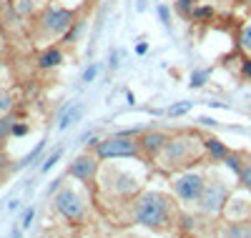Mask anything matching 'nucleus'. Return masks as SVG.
<instances>
[{
    "mask_svg": "<svg viewBox=\"0 0 251 238\" xmlns=\"http://www.w3.org/2000/svg\"><path fill=\"white\" fill-rule=\"evenodd\" d=\"M181 213L183 211L176 206V201L158 190H146L133 198V223L156 233H166L181 223Z\"/></svg>",
    "mask_w": 251,
    "mask_h": 238,
    "instance_id": "nucleus-1",
    "label": "nucleus"
},
{
    "mask_svg": "<svg viewBox=\"0 0 251 238\" xmlns=\"http://www.w3.org/2000/svg\"><path fill=\"white\" fill-rule=\"evenodd\" d=\"M203 150H206V143L196 133H176L156 156V163L163 170H183L188 166H194L196 161H201Z\"/></svg>",
    "mask_w": 251,
    "mask_h": 238,
    "instance_id": "nucleus-2",
    "label": "nucleus"
},
{
    "mask_svg": "<svg viewBox=\"0 0 251 238\" xmlns=\"http://www.w3.org/2000/svg\"><path fill=\"white\" fill-rule=\"evenodd\" d=\"M143 148L141 143L133 138V136H113V138H106L96 145V156L100 161H113V158H141Z\"/></svg>",
    "mask_w": 251,
    "mask_h": 238,
    "instance_id": "nucleus-3",
    "label": "nucleus"
},
{
    "mask_svg": "<svg viewBox=\"0 0 251 238\" xmlns=\"http://www.w3.org/2000/svg\"><path fill=\"white\" fill-rule=\"evenodd\" d=\"M103 186H106V190L116 193V196H138L141 193V178H136L133 173H126V170H118L116 166H108L103 168Z\"/></svg>",
    "mask_w": 251,
    "mask_h": 238,
    "instance_id": "nucleus-4",
    "label": "nucleus"
},
{
    "mask_svg": "<svg viewBox=\"0 0 251 238\" xmlns=\"http://www.w3.org/2000/svg\"><path fill=\"white\" fill-rule=\"evenodd\" d=\"M226 203H228V186L221 178H208L201 198H199V208L206 215H219V213H224Z\"/></svg>",
    "mask_w": 251,
    "mask_h": 238,
    "instance_id": "nucleus-5",
    "label": "nucleus"
},
{
    "mask_svg": "<svg viewBox=\"0 0 251 238\" xmlns=\"http://www.w3.org/2000/svg\"><path fill=\"white\" fill-rule=\"evenodd\" d=\"M38 23H40V30H43L46 35H50V38L66 35L71 30V25H75L73 23V13L68 8H60V5H48Z\"/></svg>",
    "mask_w": 251,
    "mask_h": 238,
    "instance_id": "nucleus-6",
    "label": "nucleus"
},
{
    "mask_svg": "<svg viewBox=\"0 0 251 238\" xmlns=\"http://www.w3.org/2000/svg\"><path fill=\"white\" fill-rule=\"evenodd\" d=\"M203 186H206V178L201 176V173H191L186 170L181 173V176L174 181V196L178 198V203L183 206H191V203H199L201 193H203Z\"/></svg>",
    "mask_w": 251,
    "mask_h": 238,
    "instance_id": "nucleus-7",
    "label": "nucleus"
},
{
    "mask_svg": "<svg viewBox=\"0 0 251 238\" xmlns=\"http://www.w3.org/2000/svg\"><path fill=\"white\" fill-rule=\"evenodd\" d=\"M53 203H55V211L68 223H83V218H86V203L73 188H60L55 193Z\"/></svg>",
    "mask_w": 251,
    "mask_h": 238,
    "instance_id": "nucleus-8",
    "label": "nucleus"
},
{
    "mask_svg": "<svg viewBox=\"0 0 251 238\" xmlns=\"http://www.w3.org/2000/svg\"><path fill=\"white\" fill-rule=\"evenodd\" d=\"M98 156H91V153H83V156H78L73 163H71V168H68V176L71 178H78V181H83V183H93L96 178H98V173H100V166H98Z\"/></svg>",
    "mask_w": 251,
    "mask_h": 238,
    "instance_id": "nucleus-9",
    "label": "nucleus"
},
{
    "mask_svg": "<svg viewBox=\"0 0 251 238\" xmlns=\"http://www.w3.org/2000/svg\"><path fill=\"white\" fill-rule=\"evenodd\" d=\"M169 133H163V131H146V133H141V138H138V143H141V148H143V153H149L151 158H156L161 150H163V145L169 143Z\"/></svg>",
    "mask_w": 251,
    "mask_h": 238,
    "instance_id": "nucleus-10",
    "label": "nucleus"
},
{
    "mask_svg": "<svg viewBox=\"0 0 251 238\" xmlns=\"http://www.w3.org/2000/svg\"><path fill=\"white\" fill-rule=\"evenodd\" d=\"M216 238H251V218L226 221V223H221Z\"/></svg>",
    "mask_w": 251,
    "mask_h": 238,
    "instance_id": "nucleus-11",
    "label": "nucleus"
},
{
    "mask_svg": "<svg viewBox=\"0 0 251 238\" xmlns=\"http://www.w3.org/2000/svg\"><path fill=\"white\" fill-rule=\"evenodd\" d=\"M226 213V221H241V218H251V201L246 198H239V196H231L224 208Z\"/></svg>",
    "mask_w": 251,
    "mask_h": 238,
    "instance_id": "nucleus-12",
    "label": "nucleus"
},
{
    "mask_svg": "<svg viewBox=\"0 0 251 238\" xmlns=\"http://www.w3.org/2000/svg\"><path fill=\"white\" fill-rule=\"evenodd\" d=\"M83 113H86L83 103H68L66 108H63V116H60L58 128H60V131H66L68 125H73V123H78V120L83 118Z\"/></svg>",
    "mask_w": 251,
    "mask_h": 238,
    "instance_id": "nucleus-13",
    "label": "nucleus"
},
{
    "mask_svg": "<svg viewBox=\"0 0 251 238\" xmlns=\"http://www.w3.org/2000/svg\"><path fill=\"white\" fill-rule=\"evenodd\" d=\"M203 143H206V153L211 156V161H226L228 150H226V145L219 138H206Z\"/></svg>",
    "mask_w": 251,
    "mask_h": 238,
    "instance_id": "nucleus-14",
    "label": "nucleus"
},
{
    "mask_svg": "<svg viewBox=\"0 0 251 238\" xmlns=\"http://www.w3.org/2000/svg\"><path fill=\"white\" fill-rule=\"evenodd\" d=\"M40 68H55V66H60L63 63V53L58 50V48H48L43 55H40Z\"/></svg>",
    "mask_w": 251,
    "mask_h": 238,
    "instance_id": "nucleus-15",
    "label": "nucleus"
},
{
    "mask_svg": "<svg viewBox=\"0 0 251 238\" xmlns=\"http://www.w3.org/2000/svg\"><path fill=\"white\" fill-rule=\"evenodd\" d=\"M211 15H214V8H211V5H199V8H194V13H191V18L199 20V23H201V20H206V18H211Z\"/></svg>",
    "mask_w": 251,
    "mask_h": 238,
    "instance_id": "nucleus-16",
    "label": "nucleus"
},
{
    "mask_svg": "<svg viewBox=\"0 0 251 238\" xmlns=\"http://www.w3.org/2000/svg\"><path fill=\"white\" fill-rule=\"evenodd\" d=\"M191 108H194V103H178V105H171V108H169V116H171V118H178V116L188 113Z\"/></svg>",
    "mask_w": 251,
    "mask_h": 238,
    "instance_id": "nucleus-17",
    "label": "nucleus"
},
{
    "mask_svg": "<svg viewBox=\"0 0 251 238\" xmlns=\"http://www.w3.org/2000/svg\"><path fill=\"white\" fill-rule=\"evenodd\" d=\"M226 166H228V168H231V170L236 173V176H239L241 168H244V166H241V156H239V153H228V156H226Z\"/></svg>",
    "mask_w": 251,
    "mask_h": 238,
    "instance_id": "nucleus-18",
    "label": "nucleus"
},
{
    "mask_svg": "<svg viewBox=\"0 0 251 238\" xmlns=\"http://www.w3.org/2000/svg\"><path fill=\"white\" fill-rule=\"evenodd\" d=\"M43 145H46V141H40V143H35V148H33L30 153H28V156L23 158V163H18V166H30V163H33V161H35V158L40 156V150H43Z\"/></svg>",
    "mask_w": 251,
    "mask_h": 238,
    "instance_id": "nucleus-19",
    "label": "nucleus"
},
{
    "mask_svg": "<svg viewBox=\"0 0 251 238\" xmlns=\"http://www.w3.org/2000/svg\"><path fill=\"white\" fill-rule=\"evenodd\" d=\"M239 43H241V48H244V50L251 55V23H249V25L241 30V38H239Z\"/></svg>",
    "mask_w": 251,
    "mask_h": 238,
    "instance_id": "nucleus-20",
    "label": "nucleus"
},
{
    "mask_svg": "<svg viewBox=\"0 0 251 238\" xmlns=\"http://www.w3.org/2000/svg\"><path fill=\"white\" fill-rule=\"evenodd\" d=\"M206 78H208V71H196V73H191V88H201V85L206 83Z\"/></svg>",
    "mask_w": 251,
    "mask_h": 238,
    "instance_id": "nucleus-21",
    "label": "nucleus"
},
{
    "mask_svg": "<svg viewBox=\"0 0 251 238\" xmlns=\"http://www.w3.org/2000/svg\"><path fill=\"white\" fill-rule=\"evenodd\" d=\"M239 183H241L244 188L251 190V163H246V166L241 168V173H239Z\"/></svg>",
    "mask_w": 251,
    "mask_h": 238,
    "instance_id": "nucleus-22",
    "label": "nucleus"
},
{
    "mask_svg": "<svg viewBox=\"0 0 251 238\" xmlns=\"http://www.w3.org/2000/svg\"><path fill=\"white\" fill-rule=\"evenodd\" d=\"M98 71H100V66L98 63H91V66L83 71V83H93L96 80V75H98Z\"/></svg>",
    "mask_w": 251,
    "mask_h": 238,
    "instance_id": "nucleus-23",
    "label": "nucleus"
},
{
    "mask_svg": "<svg viewBox=\"0 0 251 238\" xmlns=\"http://www.w3.org/2000/svg\"><path fill=\"white\" fill-rule=\"evenodd\" d=\"M158 18H161V23L166 28L171 25V10H169V5H158Z\"/></svg>",
    "mask_w": 251,
    "mask_h": 238,
    "instance_id": "nucleus-24",
    "label": "nucleus"
},
{
    "mask_svg": "<svg viewBox=\"0 0 251 238\" xmlns=\"http://www.w3.org/2000/svg\"><path fill=\"white\" fill-rule=\"evenodd\" d=\"M194 8H196V0H178V10H181L183 15H191Z\"/></svg>",
    "mask_w": 251,
    "mask_h": 238,
    "instance_id": "nucleus-25",
    "label": "nucleus"
},
{
    "mask_svg": "<svg viewBox=\"0 0 251 238\" xmlns=\"http://www.w3.org/2000/svg\"><path fill=\"white\" fill-rule=\"evenodd\" d=\"M10 105H13V98H10V93L0 91V113H3V111H10Z\"/></svg>",
    "mask_w": 251,
    "mask_h": 238,
    "instance_id": "nucleus-26",
    "label": "nucleus"
},
{
    "mask_svg": "<svg viewBox=\"0 0 251 238\" xmlns=\"http://www.w3.org/2000/svg\"><path fill=\"white\" fill-rule=\"evenodd\" d=\"M60 156H63V150L58 148V150H55V153H53V156H50V158H48V161L43 163V173H48V170H50V168H53V166H55V163L60 161Z\"/></svg>",
    "mask_w": 251,
    "mask_h": 238,
    "instance_id": "nucleus-27",
    "label": "nucleus"
},
{
    "mask_svg": "<svg viewBox=\"0 0 251 238\" xmlns=\"http://www.w3.org/2000/svg\"><path fill=\"white\" fill-rule=\"evenodd\" d=\"M13 125H15L13 118H3V120H0V138H3L5 133H13Z\"/></svg>",
    "mask_w": 251,
    "mask_h": 238,
    "instance_id": "nucleus-28",
    "label": "nucleus"
},
{
    "mask_svg": "<svg viewBox=\"0 0 251 238\" xmlns=\"http://www.w3.org/2000/svg\"><path fill=\"white\" fill-rule=\"evenodd\" d=\"M33 218H35V208H28V211L23 213V223H20V226H23V228H30Z\"/></svg>",
    "mask_w": 251,
    "mask_h": 238,
    "instance_id": "nucleus-29",
    "label": "nucleus"
},
{
    "mask_svg": "<svg viewBox=\"0 0 251 238\" xmlns=\"http://www.w3.org/2000/svg\"><path fill=\"white\" fill-rule=\"evenodd\" d=\"M28 133V125H13V136H25Z\"/></svg>",
    "mask_w": 251,
    "mask_h": 238,
    "instance_id": "nucleus-30",
    "label": "nucleus"
},
{
    "mask_svg": "<svg viewBox=\"0 0 251 238\" xmlns=\"http://www.w3.org/2000/svg\"><path fill=\"white\" fill-rule=\"evenodd\" d=\"M146 50H149V43H138V46H136V53L138 55H146Z\"/></svg>",
    "mask_w": 251,
    "mask_h": 238,
    "instance_id": "nucleus-31",
    "label": "nucleus"
},
{
    "mask_svg": "<svg viewBox=\"0 0 251 238\" xmlns=\"http://www.w3.org/2000/svg\"><path fill=\"white\" fill-rule=\"evenodd\" d=\"M244 75H246V78H251V60H246V63H244Z\"/></svg>",
    "mask_w": 251,
    "mask_h": 238,
    "instance_id": "nucleus-32",
    "label": "nucleus"
},
{
    "mask_svg": "<svg viewBox=\"0 0 251 238\" xmlns=\"http://www.w3.org/2000/svg\"><path fill=\"white\" fill-rule=\"evenodd\" d=\"M201 123H203V125H216V120H214V118H201Z\"/></svg>",
    "mask_w": 251,
    "mask_h": 238,
    "instance_id": "nucleus-33",
    "label": "nucleus"
},
{
    "mask_svg": "<svg viewBox=\"0 0 251 238\" xmlns=\"http://www.w3.org/2000/svg\"><path fill=\"white\" fill-rule=\"evenodd\" d=\"M138 10H146V0H138V5H136Z\"/></svg>",
    "mask_w": 251,
    "mask_h": 238,
    "instance_id": "nucleus-34",
    "label": "nucleus"
},
{
    "mask_svg": "<svg viewBox=\"0 0 251 238\" xmlns=\"http://www.w3.org/2000/svg\"><path fill=\"white\" fill-rule=\"evenodd\" d=\"M10 238H23V233H20V231H13V233H10Z\"/></svg>",
    "mask_w": 251,
    "mask_h": 238,
    "instance_id": "nucleus-35",
    "label": "nucleus"
},
{
    "mask_svg": "<svg viewBox=\"0 0 251 238\" xmlns=\"http://www.w3.org/2000/svg\"><path fill=\"white\" fill-rule=\"evenodd\" d=\"M186 238H191V236H186Z\"/></svg>",
    "mask_w": 251,
    "mask_h": 238,
    "instance_id": "nucleus-36",
    "label": "nucleus"
}]
</instances>
